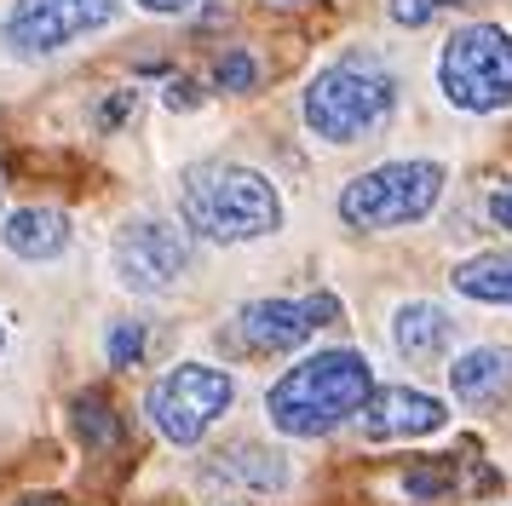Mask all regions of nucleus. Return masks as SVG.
Masks as SVG:
<instances>
[{
	"instance_id": "obj_1",
	"label": "nucleus",
	"mask_w": 512,
	"mask_h": 506,
	"mask_svg": "<svg viewBox=\"0 0 512 506\" xmlns=\"http://www.w3.org/2000/svg\"><path fill=\"white\" fill-rule=\"evenodd\" d=\"M369 397H374L369 357L351 351V345H334V351L300 357L288 374H277L271 391H265V414L282 437H328L346 420H357Z\"/></svg>"
},
{
	"instance_id": "obj_2",
	"label": "nucleus",
	"mask_w": 512,
	"mask_h": 506,
	"mask_svg": "<svg viewBox=\"0 0 512 506\" xmlns=\"http://www.w3.org/2000/svg\"><path fill=\"white\" fill-rule=\"evenodd\" d=\"M179 207H185V230L213 242V248H242V242H259V236L282 230L277 184L259 167H242V161L190 167L185 184H179Z\"/></svg>"
},
{
	"instance_id": "obj_3",
	"label": "nucleus",
	"mask_w": 512,
	"mask_h": 506,
	"mask_svg": "<svg viewBox=\"0 0 512 506\" xmlns=\"http://www.w3.org/2000/svg\"><path fill=\"white\" fill-rule=\"evenodd\" d=\"M397 110V75L374 52H346L311 75L300 98L305 127L323 144H363L374 127H386Z\"/></svg>"
},
{
	"instance_id": "obj_4",
	"label": "nucleus",
	"mask_w": 512,
	"mask_h": 506,
	"mask_svg": "<svg viewBox=\"0 0 512 506\" xmlns=\"http://www.w3.org/2000/svg\"><path fill=\"white\" fill-rule=\"evenodd\" d=\"M443 173L438 161H420V156H403V161H380L369 173L340 190V219L351 230H403V225H420L432 207L443 202Z\"/></svg>"
},
{
	"instance_id": "obj_5",
	"label": "nucleus",
	"mask_w": 512,
	"mask_h": 506,
	"mask_svg": "<svg viewBox=\"0 0 512 506\" xmlns=\"http://www.w3.org/2000/svg\"><path fill=\"white\" fill-rule=\"evenodd\" d=\"M438 92L466 115H495L512 104V29L461 23L438 52Z\"/></svg>"
},
{
	"instance_id": "obj_6",
	"label": "nucleus",
	"mask_w": 512,
	"mask_h": 506,
	"mask_svg": "<svg viewBox=\"0 0 512 506\" xmlns=\"http://www.w3.org/2000/svg\"><path fill=\"white\" fill-rule=\"evenodd\" d=\"M231 403H236V380L213 363H179L144 391L150 426H156L167 443H179V449H196V443L208 437V426L231 409Z\"/></svg>"
},
{
	"instance_id": "obj_7",
	"label": "nucleus",
	"mask_w": 512,
	"mask_h": 506,
	"mask_svg": "<svg viewBox=\"0 0 512 506\" xmlns=\"http://www.w3.org/2000/svg\"><path fill=\"white\" fill-rule=\"evenodd\" d=\"M110 271L127 294H167L190 271V230L173 219H127L110 242Z\"/></svg>"
},
{
	"instance_id": "obj_8",
	"label": "nucleus",
	"mask_w": 512,
	"mask_h": 506,
	"mask_svg": "<svg viewBox=\"0 0 512 506\" xmlns=\"http://www.w3.org/2000/svg\"><path fill=\"white\" fill-rule=\"evenodd\" d=\"M121 18V0H12V12L0 23V41L18 58H47L64 52L93 29H110Z\"/></svg>"
},
{
	"instance_id": "obj_9",
	"label": "nucleus",
	"mask_w": 512,
	"mask_h": 506,
	"mask_svg": "<svg viewBox=\"0 0 512 506\" xmlns=\"http://www.w3.org/2000/svg\"><path fill=\"white\" fill-rule=\"evenodd\" d=\"M363 437L369 443H409V437H432L449 426V409L443 397L415 386H374V397L363 403Z\"/></svg>"
},
{
	"instance_id": "obj_10",
	"label": "nucleus",
	"mask_w": 512,
	"mask_h": 506,
	"mask_svg": "<svg viewBox=\"0 0 512 506\" xmlns=\"http://www.w3.org/2000/svg\"><path fill=\"white\" fill-rule=\"evenodd\" d=\"M311 334H317L311 299H248L231 317V340L248 345V351H265V357L300 351Z\"/></svg>"
},
{
	"instance_id": "obj_11",
	"label": "nucleus",
	"mask_w": 512,
	"mask_h": 506,
	"mask_svg": "<svg viewBox=\"0 0 512 506\" xmlns=\"http://www.w3.org/2000/svg\"><path fill=\"white\" fill-rule=\"evenodd\" d=\"M455 340V317L432 305V299H409V305H397L392 317V345L409 357V363H438L443 351Z\"/></svg>"
},
{
	"instance_id": "obj_12",
	"label": "nucleus",
	"mask_w": 512,
	"mask_h": 506,
	"mask_svg": "<svg viewBox=\"0 0 512 506\" xmlns=\"http://www.w3.org/2000/svg\"><path fill=\"white\" fill-rule=\"evenodd\" d=\"M512 386V351L507 345H472L461 351L455 363H449V391L461 397V403H495V397H507Z\"/></svg>"
},
{
	"instance_id": "obj_13",
	"label": "nucleus",
	"mask_w": 512,
	"mask_h": 506,
	"mask_svg": "<svg viewBox=\"0 0 512 506\" xmlns=\"http://www.w3.org/2000/svg\"><path fill=\"white\" fill-rule=\"evenodd\" d=\"M0 242H6V253L41 265V259H58V253L70 248V219L58 207H18V213H6Z\"/></svg>"
},
{
	"instance_id": "obj_14",
	"label": "nucleus",
	"mask_w": 512,
	"mask_h": 506,
	"mask_svg": "<svg viewBox=\"0 0 512 506\" xmlns=\"http://www.w3.org/2000/svg\"><path fill=\"white\" fill-rule=\"evenodd\" d=\"M455 294L461 299H478V305H512V248H495V253H472L461 259L455 271Z\"/></svg>"
},
{
	"instance_id": "obj_15",
	"label": "nucleus",
	"mask_w": 512,
	"mask_h": 506,
	"mask_svg": "<svg viewBox=\"0 0 512 506\" xmlns=\"http://www.w3.org/2000/svg\"><path fill=\"white\" fill-rule=\"evenodd\" d=\"M213 478H231V483H248V489H265V495H271V489L288 483V460H282L277 449H259V443H236V449L219 455Z\"/></svg>"
},
{
	"instance_id": "obj_16",
	"label": "nucleus",
	"mask_w": 512,
	"mask_h": 506,
	"mask_svg": "<svg viewBox=\"0 0 512 506\" xmlns=\"http://www.w3.org/2000/svg\"><path fill=\"white\" fill-rule=\"evenodd\" d=\"M70 426H75V437H81L87 449H116L121 443V420H116V409H110L98 391H81V397H75Z\"/></svg>"
},
{
	"instance_id": "obj_17",
	"label": "nucleus",
	"mask_w": 512,
	"mask_h": 506,
	"mask_svg": "<svg viewBox=\"0 0 512 506\" xmlns=\"http://www.w3.org/2000/svg\"><path fill=\"white\" fill-rule=\"evenodd\" d=\"M259 58L248 52V46H225L219 58H213V87L219 92H259Z\"/></svg>"
},
{
	"instance_id": "obj_18",
	"label": "nucleus",
	"mask_w": 512,
	"mask_h": 506,
	"mask_svg": "<svg viewBox=\"0 0 512 506\" xmlns=\"http://www.w3.org/2000/svg\"><path fill=\"white\" fill-rule=\"evenodd\" d=\"M455 6H466V0H386V18H392L397 29H420V23L443 18V12H455Z\"/></svg>"
},
{
	"instance_id": "obj_19",
	"label": "nucleus",
	"mask_w": 512,
	"mask_h": 506,
	"mask_svg": "<svg viewBox=\"0 0 512 506\" xmlns=\"http://www.w3.org/2000/svg\"><path fill=\"white\" fill-rule=\"evenodd\" d=\"M104 351H110V363L116 368L144 363V322H116V328L104 334Z\"/></svg>"
},
{
	"instance_id": "obj_20",
	"label": "nucleus",
	"mask_w": 512,
	"mask_h": 506,
	"mask_svg": "<svg viewBox=\"0 0 512 506\" xmlns=\"http://www.w3.org/2000/svg\"><path fill=\"white\" fill-rule=\"evenodd\" d=\"M133 110H139V92L121 87L116 98H104V104H98V127H104V133H121V127L133 121Z\"/></svg>"
},
{
	"instance_id": "obj_21",
	"label": "nucleus",
	"mask_w": 512,
	"mask_h": 506,
	"mask_svg": "<svg viewBox=\"0 0 512 506\" xmlns=\"http://www.w3.org/2000/svg\"><path fill=\"white\" fill-rule=\"evenodd\" d=\"M403 489H409L415 501H432V495H443V489H449V472H409V478H403Z\"/></svg>"
},
{
	"instance_id": "obj_22",
	"label": "nucleus",
	"mask_w": 512,
	"mask_h": 506,
	"mask_svg": "<svg viewBox=\"0 0 512 506\" xmlns=\"http://www.w3.org/2000/svg\"><path fill=\"white\" fill-rule=\"evenodd\" d=\"M489 225H495V230H512V179L489 190Z\"/></svg>"
},
{
	"instance_id": "obj_23",
	"label": "nucleus",
	"mask_w": 512,
	"mask_h": 506,
	"mask_svg": "<svg viewBox=\"0 0 512 506\" xmlns=\"http://www.w3.org/2000/svg\"><path fill=\"white\" fill-rule=\"evenodd\" d=\"M202 104V87L190 81V75H173V87H167V110H196Z\"/></svg>"
},
{
	"instance_id": "obj_24",
	"label": "nucleus",
	"mask_w": 512,
	"mask_h": 506,
	"mask_svg": "<svg viewBox=\"0 0 512 506\" xmlns=\"http://www.w3.org/2000/svg\"><path fill=\"white\" fill-rule=\"evenodd\" d=\"M144 12H156V18H173V12H190L196 0H139Z\"/></svg>"
},
{
	"instance_id": "obj_25",
	"label": "nucleus",
	"mask_w": 512,
	"mask_h": 506,
	"mask_svg": "<svg viewBox=\"0 0 512 506\" xmlns=\"http://www.w3.org/2000/svg\"><path fill=\"white\" fill-rule=\"evenodd\" d=\"M18 506H58V501H18Z\"/></svg>"
},
{
	"instance_id": "obj_26",
	"label": "nucleus",
	"mask_w": 512,
	"mask_h": 506,
	"mask_svg": "<svg viewBox=\"0 0 512 506\" xmlns=\"http://www.w3.org/2000/svg\"><path fill=\"white\" fill-rule=\"evenodd\" d=\"M282 6H300V0H282Z\"/></svg>"
},
{
	"instance_id": "obj_27",
	"label": "nucleus",
	"mask_w": 512,
	"mask_h": 506,
	"mask_svg": "<svg viewBox=\"0 0 512 506\" xmlns=\"http://www.w3.org/2000/svg\"><path fill=\"white\" fill-rule=\"evenodd\" d=\"M0 345H6V328H0Z\"/></svg>"
}]
</instances>
